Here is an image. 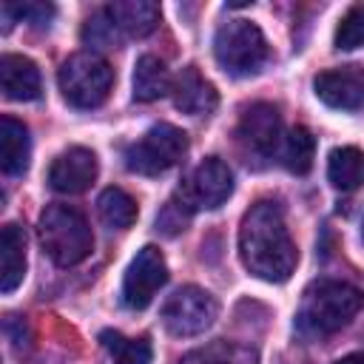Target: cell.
<instances>
[{
    "label": "cell",
    "mask_w": 364,
    "mask_h": 364,
    "mask_svg": "<svg viewBox=\"0 0 364 364\" xmlns=\"http://www.w3.org/2000/svg\"><path fill=\"white\" fill-rule=\"evenodd\" d=\"M239 253L245 267L264 282H287L296 270L299 253L290 239L284 210L273 199H259L242 219L239 228Z\"/></svg>",
    "instance_id": "cell-1"
},
{
    "label": "cell",
    "mask_w": 364,
    "mask_h": 364,
    "mask_svg": "<svg viewBox=\"0 0 364 364\" xmlns=\"http://www.w3.org/2000/svg\"><path fill=\"white\" fill-rule=\"evenodd\" d=\"M364 293L338 279H318L313 282L299 304L296 324L307 336H327L350 324V318L361 310Z\"/></svg>",
    "instance_id": "cell-2"
},
{
    "label": "cell",
    "mask_w": 364,
    "mask_h": 364,
    "mask_svg": "<svg viewBox=\"0 0 364 364\" xmlns=\"http://www.w3.org/2000/svg\"><path fill=\"white\" fill-rule=\"evenodd\" d=\"M37 233L48 259L60 267L80 264L94 247L91 225L82 216V210H77L74 205H63V202L46 205V210L40 213Z\"/></svg>",
    "instance_id": "cell-3"
},
{
    "label": "cell",
    "mask_w": 364,
    "mask_h": 364,
    "mask_svg": "<svg viewBox=\"0 0 364 364\" xmlns=\"http://www.w3.org/2000/svg\"><path fill=\"white\" fill-rule=\"evenodd\" d=\"M60 91L74 108H97L108 100L114 85V68L94 51L71 54L57 74Z\"/></svg>",
    "instance_id": "cell-4"
},
{
    "label": "cell",
    "mask_w": 364,
    "mask_h": 364,
    "mask_svg": "<svg viewBox=\"0 0 364 364\" xmlns=\"http://www.w3.org/2000/svg\"><path fill=\"white\" fill-rule=\"evenodd\" d=\"M213 57L230 77H250L267 60V40L250 20H228L213 37Z\"/></svg>",
    "instance_id": "cell-5"
},
{
    "label": "cell",
    "mask_w": 364,
    "mask_h": 364,
    "mask_svg": "<svg viewBox=\"0 0 364 364\" xmlns=\"http://www.w3.org/2000/svg\"><path fill=\"white\" fill-rule=\"evenodd\" d=\"M185 154H188V134L176 125L159 122L125 148V168L131 173L156 176L173 168Z\"/></svg>",
    "instance_id": "cell-6"
},
{
    "label": "cell",
    "mask_w": 364,
    "mask_h": 364,
    "mask_svg": "<svg viewBox=\"0 0 364 364\" xmlns=\"http://www.w3.org/2000/svg\"><path fill=\"white\" fill-rule=\"evenodd\" d=\"M219 313V304L216 299L196 287V284H188V287H179L162 307V324L171 336H179V338H188V336H199L205 333L213 318Z\"/></svg>",
    "instance_id": "cell-7"
},
{
    "label": "cell",
    "mask_w": 364,
    "mask_h": 364,
    "mask_svg": "<svg viewBox=\"0 0 364 364\" xmlns=\"http://www.w3.org/2000/svg\"><path fill=\"white\" fill-rule=\"evenodd\" d=\"M236 142L242 154L250 159H270L282 148V117L279 108L270 102H253L239 125H236Z\"/></svg>",
    "instance_id": "cell-8"
},
{
    "label": "cell",
    "mask_w": 364,
    "mask_h": 364,
    "mask_svg": "<svg viewBox=\"0 0 364 364\" xmlns=\"http://www.w3.org/2000/svg\"><path fill=\"white\" fill-rule=\"evenodd\" d=\"M182 202L196 213V210H213L228 202L233 193V173L219 156H208L193 168L185 185L176 188Z\"/></svg>",
    "instance_id": "cell-9"
},
{
    "label": "cell",
    "mask_w": 364,
    "mask_h": 364,
    "mask_svg": "<svg viewBox=\"0 0 364 364\" xmlns=\"http://www.w3.org/2000/svg\"><path fill=\"white\" fill-rule=\"evenodd\" d=\"M168 282V264L159 247L145 245L142 250H136V256L131 259L125 279H122V301L131 310H145L156 290Z\"/></svg>",
    "instance_id": "cell-10"
},
{
    "label": "cell",
    "mask_w": 364,
    "mask_h": 364,
    "mask_svg": "<svg viewBox=\"0 0 364 364\" xmlns=\"http://www.w3.org/2000/svg\"><path fill=\"white\" fill-rule=\"evenodd\" d=\"M316 97L327 108L355 111L364 105V71L358 65H338L316 74L313 80Z\"/></svg>",
    "instance_id": "cell-11"
},
{
    "label": "cell",
    "mask_w": 364,
    "mask_h": 364,
    "mask_svg": "<svg viewBox=\"0 0 364 364\" xmlns=\"http://www.w3.org/2000/svg\"><path fill=\"white\" fill-rule=\"evenodd\" d=\"M97 154L82 148V145H74L68 151H63L51 168H48V185L57 191V193H82L91 188V182L97 179Z\"/></svg>",
    "instance_id": "cell-12"
},
{
    "label": "cell",
    "mask_w": 364,
    "mask_h": 364,
    "mask_svg": "<svg viewBox=\"0 0 364 364\" xmlns=\"http://www.w3.org/2000/svg\"><path fill=\"white\" fill-rule=\"evenodd\" d=\"M171 97H173V105L182 114H191V117H205L219 105L216 88L193 65H188L176 74V80L171 85Z\"/></svg>",
    "instance_id": "cell-13"
},
{
    "label": "cell",
    "mask_w": 364,
    "mask_h": 364,
    "mask_svg": "<svg viewBox=\"0 0 364 364\" xmlns=\"http://www.w3.org/2000/svg\"><path fill=\"white\" fill-rule=\"evenodd\" d=\"M0 88H3L6 100L31 102L43 91L40 68L34 65V60H28L23 54H3L0 57Z\"/></svg>",
    "instance_id": "cell-14"
},
{
    "label": "cell",
    "mask_w": 364,
    "mask_h": 364,
    "mask_svg": "<svg viewBox=\"0 0 364 364\" xmlns=\"http://www.w3.org/2000/svg\"><path fill=\"white\" fill-rule=\"evenodd\" d=\"M105 11L125 37H148L159 26V6L151 0H114Z\"/></svg>",
    "instance_id": "cell-15"
},
{
    "label": "cell",
    "mask_w": 364,
    "mask_h": 364,
    "mask_svg": "<svg viewBox=\"0 0 364 364\" xmlns=\"http://www.w3.org/2000/svg\"><path fill=\"white\" fill-rule=\"evenodd\" d=\"M28 156H31V139H28V128L3 114L0 117V168L9 176H17L28 168Z\"/></svg>",
    "instance_id": "cell-16"
},
{
    "label": "cell",
    "mask_w": 364,
    "mask_h": 364,
    "mask_svg": "<svg viewBox=\"0 0 364 364\" xmlns=\"http://www.w3.org/2000/svg\"><path fill=\"white\" fill-rule=\"evenodd\" d=\"M26 276V233L9 222L0 230V290L11 293Z\"/></svg>",
    "instance_id": "cell-17"
},
{
    "label": "cell",
    "mask_w": 364,
    "mask_h": 364,
    "mask_svg": "<svg viewBox=\"0 0 364 364\" xmlns=\"http://www.w3.org/2000/svg\"><path fill=\"white\" fill-rule=\"evenodd\" d=\"M131 85H134V100L136 102H154V100L171 94L173 80H171V74H168V68H165V63L159 57L142 54L136 60V65H134Z\"/></svg>",
    "instance_id": "cell-18"
},
{
    "label": "cell",
    "mask_w": 364,
    "mask_h": 364,
    "mask_svg": "<svg viewBox=\"0 0 364 364\" xmlns=\"http://www.w3.org/2000/svg\"><path fill=\"white\" fill-rule=\"evenodd\" d=\"M327 179L336 191H355L364 185V151L344 145L330 151L327 159Z\"/></svg>",
    "instance_id": "cell-19"
},
{
    "label": "cell",
    "mask_w": 364,
    "mask_h": 364,
    "mask_svg": "<svg viewBox=\"0 0 364 364\" xmlns=\"http://www.w3.org/2000/svg\"><path fill=\"white\" fill-rule=\"evenodd\" d=\"M179 364H259V355L247 344L219 338V341H210L205 347L191 350L188 355H182Z\"/></svg>",
    "instance_id": "cell-20"
},
{
    "label": "cell",
    "mask_w": 364,
    "mask_h": 364,
    "mask_svg": "<svg viewBox=\"0 0 364 364\" xmlns=\"http://www.w3.org/2000/svg\"><path fill=\"white\" fill-rule=\"evenodd\" d=\"M97 213L108 228L125 230L136 222L139 208H136V199L131 193H125L122 188H105L97 199Z\"/></svg>",
    "instance_id": "cell-21"
},
{
    "label": "cell",
    "mask_w": 364,
    "mask_h": 364,
    "mask_svg": "<svg viewBox=\"0 0 364 364\" xmlns=\"http://www.w3.org/2000/svg\"><path fill=\"white\" fill-rule=\"evenodd\" d=\"M313 154H316V139L304 125L290 128L287 136L282 139V165L296 176H304L313 168Z\"/></svg>",
    "instance_id": "cell-22"
},
{
    "label": "cell",
    "mask_w": 364,
    "mask_h": 364,
    "mask_svg": "<svg viewBox=\"0 0 364 364\" xmlns=\"http://www.w3.org/2000/svg\"><path fill=\"white\" fill-rule=\"evenodd\" d=\"M100 341L111 353L114 364H151L154 358V347L148 338H125L117 330H102Z\"/></svg>",
    "instance_id": "cell-23"
},
{
    "label": "cell",
    "mask_w": 364,
    "mask_h": 364,
    "mask_svg": "<svg viewBox=\"0 0 364 364\" xmlns=\"http://www.w3.org/2000/svg\"><path fill=\"white\" fill-rule=\"evenodd\" d=\"M119 34H122V31L114 26V20L108 17V11L94 14V17L85 23V28H82V40H85L91 48H117V46L122 43Z\"/></svg>",
    "instance_id": "cell-24"
},
{
    "label": "cell",
    "mask_w": 364,
    "mask_h": 364,
    "mask_svg": "<svg viewBox=\"0 0 364 364\" xmlns=\"http://www.w3.org/2000/svg\"><path fill=\"white\" fill-rule=\"evenodd\" d=\"M191 216H193V210L182 202L179 193H173V196L162 205V210L156 213V230L165 233V236H176V233L185 230V225L191 222Z\"/></svg>",
    "instance_id": "cell-25"
},
{
    "label": "cell",
    "mask_w": 364,
    "mask_h": 364,
    "mask_svg": "<svg viewBox=\"0 0 364 364\" xmlns=\"http://www.w3.org/2000/svg\"><path fill=\"white\" fill-rule=\"evenodd\" d=\"M358 46H364V6H353L336 28V48L353 51Z\"/></svg>",
    "instance_id": "cell-26"
},
{
    "label": "cell",
    "mask_w": 364,
    "mask_h": 364,
    "mask_svg": "<svg viewBox=\"0 0 364 364\" xmlns=\"http://www.w3.org/2000/svg\"><path fill=\"white\" fill-rule=\"evenodd\" d=\"M14 17L28 20V23H34V26H48V20L54 17V6H51V3H23V6L6 3V6H3L6 28L11 26V20H14Z\"/></svg>",
    "instance_id": "cell-27"
},
{
    "label": "cell",
    "mask_w": 364,
    "mask_h": 364,
    "mask_svg": "<svg viewBox=\"0 0 364 364\" xmlns=\"http://www.w3.org/2000/svg\"><path fill=\"white\" fill-rule=\"evenodd\" d=\"M333 364H364V353H350V355H344V358H338Z\"/></svg>",
    "instance_id": "cell-28"
},
{
    "label": "cell",
    "mask_w": 364,
    "mask_h": 364,
    "mask_svg": "<svg viewBox=\"0 0 364 364\" xmlns=\"http://www.w3.org/2000/svg\"><path fill=\"white\" fill-rule=\"evenodd\" d=\"M361 239H364V225H361Z\"/></svg>",
    "instance_id": "cell-29"
}]
</instances>
